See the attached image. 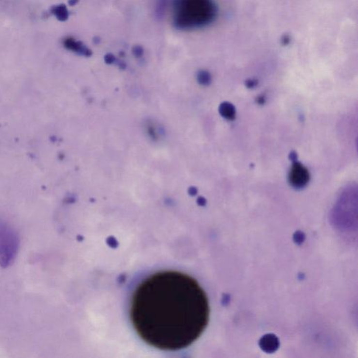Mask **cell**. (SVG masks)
<instances>
[{
	"label": "cell",
	"instance_id": "cell-1",
	"mask_svg": "<svg viewBox=\"0 0 358 358\" xmlns=\"http://www.w3.org/2000/svg\"><path fill=\"white\" fill-rule=\"evenodd\" d=\"M209 314L207 296L198 281L173 271L145 279L130 303V320L139 337L162 351L190 346L204 332Z\"/></svg>",
	"mask_w": 358,
	"mask_h": 358
},
{
	"label": "cell",
	"instance_id": "cell-2",
	"mask_svg": "<svg viewBox=\"0 0 358 358\" xmlns=\"http://www.w3.org/2000/svg\"><path fill=\"white\" fill-rule=\"evenodd\" d=\"M218 15V7L210 0H183L173 5V25L181 31L205 28L214 23Z\"/></svg>",
	"mask_w": 358,
	"mask_h": 358
},
{
	"label": "cell",
	"instance_id": "cell-3",
	"mask_svg": "<svg viewBox=\"0 0 358 358\" xmlns=\"http://www.w3.org/2000/svg\"><path fill=\"white\" fill-rule=\"evenodd\" d=\"M20 240L18 232L9 222L0 218V266H12L18 255Z\"/></svg>",
	"mask_w": 358,
	"mask_h": 358
},
{
	"label": "cell",
	"instance_id": "cell-4",
	"mask_svg": "<svg viewBox=\"0 0 358 358\" xmlns=\"http://www.w3.org/2000/svg\"><path fill=\"white\" fill-rule=\"evenodd\" d=\"M309 172L302 164L295 162L290 171V183L296 187H302L309 181Z\"/></svg>",
	"mask_w": 358,
	"mask_h": 358
},
{
	"label": "cell",
	"instance_id": "cell-5",
	"mask_svg": "<svg viewBox=\"0 0 358 358\" xmlns=\"http://www.w3.org/2000/svg\"><path fill=\"white\" fill-rule=\"evenodd\" d=\"M259 346L265 353L272 354L278 351L280 347V341L274 334H266L260 338Z\"/></svg>",
	"mask_w": 358,
	"mask_h": 358
},
{
	"label": "cell",
	"instance_id": "cell-6",
	"mask_svg": "<svg viewBox=\"0 0 358 358\" xmlns=\"http://www.w3.org/2000/svg\"><path fill=\"white\" fill-rule=\"evenodd\" d=\"M65 46L69 50H73L80 56H91L92 51L82 42L75 41L73 39H68L65 41Z\"/></svg>",
	"mask_w": 358,
	"mask_h": 358
},
{
	"label": "cell",
	"instance_id": "cell-7",
	"mask_svg": "<svg viewBox=\"0 0 358 358\" xmlns=\"http://www.w3.org/2000/svg\"><path fill=\"white\" fill-rule=\"evenodd\" d=\"M218 111L222 118L228 121H234L236 118V108L230 102H224L220 104L218 107Z\"/></svg>",
	"mask_w": 358,
	"mask_h": 358
},
{
	"label": "cell",
	"instance_id": "cell-8",
	"mask_svg": "<svg viewBox=\"0 0 358 358\" xmlns=\"http://www.w3.org/2000/svg\"><path fill=\"white\" fill-rule=\"evenodd\" d=\"M145 130L147 132L150 136L157 137L161 132H163V128L156 123L153 121H148L144 126Z\"/></svg>",
	"mask_w": 358,
	"mask_h": 358
},
{
	"label": "cell",
	"instance_id": "cell-9",
	"mask_svg": "<svg viewBox=\"0 0 358 358\" xmlns=\"http://www.w3.org/2000/svg\"><path fill=\"white\" fill-rule=\"evenodd\" d=\"M197 80L202 86H207L211 84L212 77L208 71L200 70L197 74Z\"/></svg>",
	"mask_w": 358,
	"mask_h": 358
},
{
	"label": "cell",
	"instance_id": "cell-10",
	"mask_svg": "<svg viewBox=\"0 0 358 358\" xmlns=\"http://www.w3.org/2000/svg\"><path fill=\"white\" fill-rule=\"evenodd\" d=\"M258 85V80L255 79V78H249L246 80L245 86L247 87L249 89H253L255 87Z\"/></svg>",
	"mask_w": 358,
	"mask_h": 358
},
{
	"label": "cell",
	"instance_id": "cell-11",
	"mask_svg": "<svg viewBox=\"0 0 358 358\" xmlns=\"http://www.w3.org/2000/svg\"><path fill=\"white\" fill-rule=\"evenodd\" d=\"M132 52L136 57H141L143 53V48L141 47H139V46L134 47Z\"/></svg>",
	"mask_w": 358,
	"mask_h": 358
},
{
	"label": "cell",
	"instance_id": "cell-12",
	"mask_svg": "<svg viewBox=\"0 0 358 358\" xmlns=\"http://www.w3.org/2000/svg\"><path fill=\"white\" fill-rule=\"evenodd\" d=\"M105 61L106 62L109 63V64H112V63L116 61V59L113 55L108 54L105 56Z\"/></svg>",
	"mask_w": 358,
	"mask_h": 358
},
{
	"label": "cell",
	"instance_id": "cell-13",
	"mask_svg": "<svg viewBox=\"0 0 358 358\" xmlns=\"http://www.w3.org/2000/svg\"><path fill=\"white\" fill-rule=\"evenodd\" d=\"M266 97L265 96L263 95V94L258 96L256 98V102L259 105H264L265 103L266 102Z\"/></svg>",
	"mask_w": 358,
	"mask_h": 358
},
{
	"label": "cell",
	"instance_id": "cell-14",
	"mask_svg": "<svg viewBox=\"0 0 358 358\" xmlns=\"http://www.w3.org/2000/svg\"><path fill=\"white\" fill-rule=\"evenodd\" d=\"M290 37L288 34H284L283 37H281V44L283 45L287 46L290 44Z\"/></svg>",
	"mask_w": 358,
	"mask_h": 358
}]
</instances>
